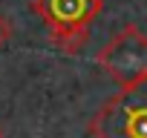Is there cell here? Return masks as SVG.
Here are the masks:
<instances>
[{
	"label": "cell",
	"instance_id": "277c9868",
	"mask_svg": "<svg viewBox=\"0 0 147 138\" xmlns=\"http://www.w3.org/2000/svg\"><path fill=\"white\" fill-rule=\"evenodd\" d=\"M49 43L61 52V55H81L84 46L90 43V32H61V35H49Z\"/></svg>",
	"mask_w": 147,
	"mask_h": 138
},
{
	"label": "cell",
	"instance_id": "7a4b0ae2",
	"mask_svg": "<svg viewBox=\"0 0 147 138\" xmlns=\"http://www.w3.org/2000/svg\"><path fill=\"white\" fill-rule=\"evenodd\" d=\"M95 63L118 86H130L147 78V35L136 23H127L98 49Z\"/></svg>",
	"mask_w": 147,
	"mask_h": 138
},
{
	"label": "cell",
	"instance_id": "6da1fadb",
	"mask_svg": "<svg viewBox=\"0 0 147 138\" xmlns=\"http://www.w3.org/2000/svg\"><path fill=\"white\" fill-rule=\"evenodd\" d=\"M92 138H147V78L118 86L87 124Z\"/></svg>",
	"mask_w": 147,
	"mask_h": 138
},
{
	"label": "cell",
	"instance_id": "3957f363",
	"mask_svg": "<svg viewBox=\"0 0 147 138\" xmlns=\"http://www.w3.org/2000/svg\"><path fill=\"white\" fill-rule=\"evenodd\" d=\"M32 12L49 26V35L61 32H90L101 15L104 0H32Z\"/></svg>",
	"mask_w": 147,
	"mask_h": 138
},
{
	"label": "cell",
	"instance_id": "8992f818",
	"mask_svg": "<svg viewBox=\"0 0 147 138\" xmlns=\"http://www.w3.org/2000/svg\"><path fill=\"white\" fill-rule=\"evenodd\" d=\"M0 138H6V135H3V127H0Z\"/></svg>",
	"mask_w": 147,
	"mask_h": 138
},
{
	"label": "cell",
	"instance_id": "5b68a950",
	"mask_svg": "<svg viewBox=\"0 0 147 138\" xmlns=\"http://www.w3.org/2000/svg\"><path fill=\"white\" fill-rule=\"evenodd\" d=\"M12 38H15V26H12V20H9L6 15H0V49H3Z\"/></svg>",
	"mask_w": 147,
	"mask_h": 138
}]
</instances>
